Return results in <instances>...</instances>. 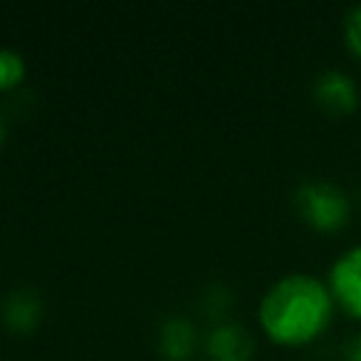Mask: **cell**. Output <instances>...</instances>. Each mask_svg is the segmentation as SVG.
Instances as JSON below:
<instances>
[{
	"label": "cell",
	"mask_w": 361,
	"mask_h": 361,
	"mask_svg": "<svg viewBox=\"0 0 361 361\" xmlns=\"http://www.w3.org/2000/svg\"><path fill=\"white\" fill-rule=\"evenodd\" d=\"M334 297L329 285L307 272L285 275L260 302L262 329L280 344H307L329 326Z\"/></svg>",
	"instance_id": "obj_1"
},
{
	"label": "cell",
	"mask_w": 361,
	"mask_h": 361,
	"mask_svg": "<svg viewBox=\"0 0 361 361\" xmlns=\"http://www.w3.org/2000/svg\"><path fill=\"white\" fill-rule=\"evenodd\" d=\"M295 211L310 228L322 233H334L346 226L351 213L349 196L336 183L324 178L302 180L295 188Z\"/></svg>",
	"instance_id": "obj_2"
},
{
	"label": "cell",
	"mask_w": 361,
	"mask_h": 361,
	"mask_svg": "<svg viewBox=\"0 0 361 361\" xmlns=\"http://www.w3.org/2000/svg\"><path fill=\"white\" fill-rule=\"evenodd\" d=\"M329 292L346 314L361 319V245L344 250L329 270Z\"/></svg>",
	"instance_id": "obj_3"
},
{
	"label": "cell",
	"mask_w": 361,
	"mask_h": 361,
	"mask_svg": "<svg viewBox=\"0 0 361 361\" xmlns=\"http://www.w3.org/2000/svg\"><path fill=\"white\" fill-rule=\"evenodd\" d=\"M312 97L331 116L351 114V111H356V106L361 102L359 85L354 82V77L341 70L319 72L314 77V85H312Z\"/></svg>",
	"instance_id": "obj_4"
},
{
	"label": "cell",
	"mask_w": 361,
	"mask_h": 361,
	"mask_svg": "<svg viewBox=\"0 0 361 361\" xmlns=\"http://www.w3.org/2000/svg\"><path fill=\"white\" fill-rule=\"evenodd\" d=\"M208 361H250L252 336L235 322H223L211 329L206 339Z\"/></svg>",
	"instance_id": "obj_5"
},
{
	"label": "cell",
	"mask_w": 361,
	"mask_h": 361,
	"mask_svg": "<svg viewBox=\"0 0 361 361\" xmlns=\"http://www.w3.org/2000/svg\"><path fill=\"white\" fill-rule=\"evenodd\" d=\"M45 312L42 295L35 287H18L0 305V317L13 331H30L37 326Z\"/></svg>",
	"instance_id": "obj_6"
},
{
	"label": "cell",
	"mask_w": 361,
	"mask_h": 361,
	"mask_svg": "<svg viewBox=\"0 0 361 361\" xmlns=\"http://www.w3.org/2000/svg\"><path fill=\"white\" fill-rule=\"evenodd\" d=\"M196 346V329L186 317H169L161 324L159 349L169 361H186Z\"/></svg>",
	"instance_id": "obj_7"
},
{
	"label": "cell",
	"mask_w": 361,
	"mask_h": 361,
	"mask_svg": "<svg viewBox=\"0 0 361 361\" xmlns=\"http://www.w3.org/2000/svg\"><path fill=\"white\" fill-rule=\"evenodd\" d=\"M23 75H25V60H23V55L3 47L0 50V90L16 87L23 80Z\"/></svg>",
	"instance_id": "obj_8"
},
{
	"label": "cell",
	"mask_w": 361,
	"mask_h": 361,
	"mask_svg": "<svg viewBox=\"0 0 361 361\" xmlns=\"http://www.w3.org/2000/svg\"><path fill=\"white\" fill-rule=\"evenodd\" d=\"M344 40H346V47H349L356 57H361V3L346 13Z\"/></svg>",
	"instance_id": "obj_9"
},
{
	"label": "cell",
	"mask_w": 361,
	"mask_h": 361,
	"mask_svg": "<svg viewBox=\"0 0 361 361\" xmlns=\"http://www.w3.org/2000/svg\"><path fill=\"white\" fill-rule=\"evenodd\" d=\"M341 361H361V331L341 346Z\"/></svg>",
	"instance_id": "obj_10"
},
{
	"label": "cell",
	"mask_w": 361,
	"mask_h": 361,
	"mask_svg": "<svg viewBox=\"0 0 361 361\" xmlns=\"http://www.w3.org/2000/svg\"><path fill=\"white\" fill-rule=\"evenodd\" d=\"M3 136H6V124H3V116H0V144H3Z\"/></svg>",
	"instance_id": "obj_11"
}]
</instances>
